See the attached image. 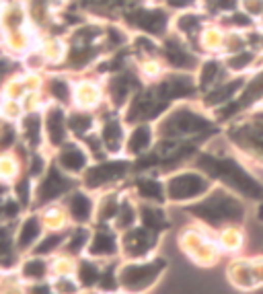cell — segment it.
Wrapping results in <instances>:
<instances>
[{
    "instance_id": "6da1fadb",
    "label": "cell",
    "mask_w": 263,
    "mask_h": 294,
    "mask_svg": "<svg viewBox=\"0 0 263 294\" xmlns=\"http://www.w3.org/2000/svg\"><path fill=\"white\" fill-rule=\"evenodd\" d=\"M199 165L210 171L212 175H218V177H224L226 181H230L237 189H241L243 193L251 195V198H259L263 193L261 185L251 177L247 175V171H243L235 161H220V159H212V157H201L199 159Z\"/></svg>"
},
{
    "instance_id": "7a4b0ae2",
    "label": "cell",
    "mask_w": 263,
    "mask_h": 294,
    "mask_svg": "<svg viewBox=\"0 0 263 294\" xmlns=\"http://www.w3.org/2000/svg\"><path fill=\"white\" fill-rule=\"evenodd\" d=\"M191 212L197 214L199 218L208 220V222H214V224H220L224 220L239 222L243 218V206L237 200L228 198V195H222V193H218V195H214V198H210V200L193 206Z\"/></svg>"
},
{
    "instance_id": "3957f363",
    "label": "cell",
    "mask_w": 263,
    "mask_h": 294,
    "mask_svg": "<svg viewBox=\"0 0 263 294\" xmlns=\"http://www.w3.org/2000/svg\"><path fill=\"white\" fill-rule=\"evenodd\" d=\"M208 189V181L195 173H183L169 181V198L171 200H187L195 198Z\"/></svg>"
},
{
    "instance_id": "277c9868",
    "label": "cell",
    "mask_w": 263,
    "mask_h": 294,
    "mask_svg": "<svg viewBox=\"0 0 263 294\" xmlns=\"http://www.w3.org/2000/svg\"><path fill=\"white\" fill-rule=\"evenodd\" d=\"M163 268H165L163 259H156L154 263H144V266H128L122 272V282H126V286L130 288H142L159 278Z\"/></svg>"
},
{
    "instance_id": "5b68a950",
    "label": "cell",
    "mask_w": 263,
    "mask_h": 294,
    "mask_svg": "<svg viewBox=\"0 0 263 294\" xmlns=\"http://www.w3.org/2000/svg\"><path fill=\"white\" fill-rule=\"evenodd\" d=\"M208 126H210L208 120H203L201 115H195V113L183 109V111H177V113L169 120V124H167V132H169V136H177V134L201 132V130H206Z\"/></svg>"
},
{
    "instance_id": "8992f818",
    "label": "cell",
    "mask_w": 263,
    "mask_h": 294,
    "mask_svg": "<svg viewBox=\"0 0 263 294\" xmlns=\"http://www.w3.org/2000/svg\"><path fill=\"white\" fill-rule=\"evenodd\" d=\"M128 21L150 33H161L167 27V15L163 11H138V13H132Z\"/></svg>"
},
{
    "instance_id": "52a82bcc",
    "label": "cell",
    "mask_w": 263,
    "mask_h": 294,
    "mask_svg": "<svg viewBox=\"0 0 263 294\" xmlns=\"http://www.w3.org/2000/svg\"><path fill=\"white\" fill-rule=\"evenodd\" d=\"M128 171V163L120 161V163H107V165H101V167H95L86 173V183L91 187H97L105 181H111V179H118L122 177L124 173Z\"/></svg>"
},
{
    "instance_id": "ba28073f",
    "label": "cell",
    "mask_w": 263,
    "mask_h": 294,
    "mask_svg": "<svg viewBox=\"0 0 263 294\" xmlns=\"http://www.w3.org/2000/svg\"><path fill=\"white\" fill-rule=\"evenodd\" d=\"M66 187H68V181L58 173V169H51L39 187V198H41V202H47L51 198H56V195H60Z\"/></svg>"
},
{
    "instance_id": "9c48e42d",
    "label": "cell",
    "mask_w": 263,
    "mask_h": 294,
    "mask_svg": "<svg viewBox=\"0 0 263 294\" xmlns=\"http://www.w3.org/2000/svg\"><path fill=\"white\" fill-rule=\"evenodd\" d=\"M154 241H156L154 232L144 230V228L134 230V232H130V234L126 237V245H128L130 255H142V253H146V251L152 247V245H154Z\"/></svg>"
},
{
    "instance_id": "30bf717a",
    "label": "cell",
    "mask_w": 263,
    "mask_h": 294,
    "mask_svg": "<svg viewBox=\"0 0 263 294\" xmlns=\"http://www.w3.org/2000/svg\"><path fill=\"white\" fill-rule=\"evenodd\" d=\"M159 93L163 101L173 99V97H187L193 93V84L189 78H171L159 86Z\"/></svg>"
},
{
    "instance_id": "8fae6325",
    "label": "cell",
    "mask_w": 263,
    "mask_h": 294,
    "mask_svg": "<svg viewBox=\"0 0 263 294\" xmlns=\"http://www.w3.org/2000/svg\"><path fill=\"white\" fill-rule=\"evenodd\" d=\"M165 54H167L169 62H171L173 66H177V68H187V66H191V64H193L191 54L185 50L183 45H179L177 41H169V43H167V47H165Z\"/></svg>"
},
{
    "instance_id": "7c38bea8",
    "label": "cell",
    "mask_w": 263,
    "mask_h": 294,
    "mask_svg": "<svg viewBox=\"0 0 263 294\" xmlns=\"http://www.w3.org/2000/svg\"><path fill=\"white\" fill-rule=\"evenodd\" d=\"M47 132H49L51 144H62V140H64V115H62L60 109L49 111V115H47Z\"/></svg>"
},
{
    "instance_id": "4fadbf2b",
    "label": "cell",
    "mask_w": 263,
    "mask_h": 294,
    "mask_svg": "<svg viewBox=\"0 0 263 294\" xmlns=\"http://www.w3.org/2000/svg\"><path fill=\"white\" fill-rule=\"evenodd\" d=\"M115 251V239L109 232H99L91 245V253L93 255H109Z\"/></svg>"
},
{
    "instance_id": "5bb4252c",
    "label": "cell",
    "mask_w": 263,
    "mask_h": 294,
    "mask_svg": "<svg viewBox=\"0 0 263 294\" xmlns=\"http://www.w3.org/2000/svg\"><path fill=\"white\" fill-rule=\"evenodd\" d=\"M241 84H243V80H235V82H228V84H224L222 89H218V91H214V93H210L208 95V105H218V103H224V101H230V97L241 89Z\"/></svg>"
},
{
    "instance_id": "9a60e30c",
    "label": "cell",
    "mask_w": 263,
    "mask_h": 294,
    "mask_svg": "<svg viewBox=\"0 0 263 294\" xmlns=\"http://www.w3.org/2000/svg\"><path fill=\"white\" fill-rule=\"evenodd\" d=\"M70 212L76 220H86L91 216V200L84 193H76L70 200Z\"/></svg>"
},
{
    "instance_id": "2e32d148",
    "label": "cell",
    "mask_w": 263,
    "mask_h": 294,
    "mask_svg": "<svg viewBox=\"0 0 263 294\" xmlns=\"http://www.w3.org/2000/svg\"><path fill=\"white\" fill-rule=\"evenodd\" d=\"M60 163H62V167H66L68 171H80V169L84 167L86 159H84V155H82L78 149H66V151L62 153V157H60Z\"/></svg>"
},
{
    "instance_id": "e0dca14e",
    "label": "cell",
    "mask_w": 263,
    "mask_h": 294,
    "mask_svg": "<svg viewBox=\"0 0 263 294\" xmlns=\"http://www.w3.org/2000/svg\"><path fill=\"white\" fill-rule=\"evenodd\" d=\"M138 189H140V193L144 195V198H148V200H163V195H165V191H163V185L159 183V181H154V179H140L138 181Z\"/></svg>"
},
{
    "instance_id": "ac0fdd59",
    "label": "cell",
    "mask_w": 263,
    "mask_h": 294,
    "mask_svg": "<svg viewBox=\"0 0 263 294\" xmlns=\"http://www.w3.org/2000/svg\"><path fill=\"white\" fill-rule=\"evenodd\" d=\"M103 140L109 151H118L122 144V126L118 122H109L103 130Z\"/></svg>"
},
{
    "instance_id": "d6986e66",
    "label": "cell",
    "mask_w": 263,
    "mask_h": 294,
    "mask_svg": "<svg viewBox=\"0 0 263 294\" xmlns=\"http://www.w3.org/2000/svg\"><path fill=\"white\" fill-rule=\"evenodd\" d=\"M148 144H150V130L146 126L134 130L132 138H130V153H142L148 149Z\"/></svg>"
},
{
    "instance_id": "ffe728a7",
    "label": "cell",
    "mask_w": 263,
    "mask_h": 294,
    "mask_svg": "<svg viewBox=\"0 0 263 294\" xmlns=\"http://www.w3.org/2000/svg\"><path fill=\"white\" fill-rule=\"evenodd\" d=\"M142 220L144 224L150 228V230H159L163 226H167V220H165V214L154 210V208H144L142 210Z\"/></svg>"
},
{
    "instance_id": "44dd1931",
    "label": "cell",
    "mask_w": 263,
    "mask_h": 294,
    "mask_svg": "<svg viewBox=\"0 0 263 294\" xmlns=\"http://www.w3.org/2000/svg\"><path fill=\"white\" fill-rule=\"evenodd\" d=\"M37 234H39V222H37V218H29V220L23 224V228H21L19 245H21V247H27V245L33 243V239H35Z\"/></svg>"
},
{
    "instance_id": "7402d4cb",
    "label": "cell",
    "mask_w": 263,
    "mask_h": 294,
    "mask_svg": "<svg viewBox=\"0 0 263 294\" xmlns=\"http://www.w3.org/2000/svg\"><path fill=\"white\" fill-rule=\"evenodd\" d=\"M39 117L37 115H29V117H25V132H27V138H29V142L33 144V146H37L39 144Z\"/></svg>"
},
{
    "instance_id": "603a6c76",
    "label": "cell",
    "mask_w": 263,
    "mask_h": 294,
    "mask_svg": "<svg viewBox=\"0 0 263 294\" xmlns=\"http://www.w3.org/2000/svg\"><path fill=\"white\" fill-rule=\"evenodd\" d=\"M128 82H130V80L124 78V76H120V78L113 80L111 95H113V101H115V103H122V101L126 99V95H128V91H130V84H128Z\"/></svg>"
},
{
    "instance_id": "cb8c5ba5",
    "label": "cell",
    "mask_w": 263,
    "mask_h": 294,
    "mask_svg": "<svg viewBox=\"0 0 263 294\" xmlns=\"http://www.w3.org/2000/svg\"><path fill=\"white\" fill-rule=\"evenodd\" d=\"M216 74H218V64H216V62H208V64H203L201 74H199V86H208L210 82L216 78Z\"/></svg>"
},
{
    "instance_id": "d4e9b609",
    "label": "cell",
    "mask_w": 263,
    "mask_h": 294,
    "mask_svg": "<svg viewBox=\"0 0 263 294\" xmlns=\"http://www.w3.org/2000/svg\"><path fill=\"white\" fill-rule=\"evenodd\" d=\"M97 278H99V272H97L95 266H91V263H82L80 266V280H82V284L91 286V284L97 282Z\"/></svg>"
},
{
    "instance_id": "484cf974",
    "label": "cell",
    "mask_w": 263,
    "mask_h": 294,
    "mask_svg": "<svg viewBox=\"0 0 263 294\" xmlns=\"http://www.w3.org/2000/svg\"><path fill=\"white\" fill-rule=\"evenodd\" d=\"M70 128L76 134H84L91 128V117H86V115H72L70 117Z\"/></svg>"
},
{
    "instance_id": "4316f807",
    "label": "cell",
    "mask_w": 263,
    "mask_h": 294,
    "mask_svg": "<svg viewBox=\"0 0 263 294\" xmlns=\"http://www.w3.org/2000/svg\"><path fill=\"white\" fill-rule=\"evenodd\" d=\"M60 241H62L60 234H51V237H47L45 241H41V245H39L35 251H37V253H49V251H54V249L58 247Z\"/></svg>"
},
{
    "instance_id": "83f0119b",
    "label": "cell",
    "mask_w": 263,
    "mask_h": 294,
    "mask_svg": "<svg viewBox=\"0 0 263 294\" xmlns=\"http://www.w3.org/2000/svg\"><path fill=\"white\" fill-rule=\"evenodd\" d=\"M93 56H95L93 50H72V54H70V62H72L74 66H82V64H86Z\"/></svg>"
},
{
    "instance_id": "f1b7e54d",
    "label": "cell",
    "mask_w": 263,
    "mask_h": 294,
    "mask_svg": "<svg viewBox=\"0 0 263 294\" xmlns=\"http://www.w3.org/2000/svg\"><path fill=\"white\" fill-rule=\"evenodd\" d=\"M251 60H253V54H251V52H241V54H237V56H232V58L228 60V66L235 68V70H241V68H245Z\"/></svg>"
},
{
    "instance_id": "f546056e",
    "label": "cell",
    "mask_w": 263,
    "mask_h": 294,
    "mask_svg": "<svg viewBox=\"0 0 263 294\" xmlns=\"http://www.w3.org/2000/svg\"><path fill=\"white\" fill-rule=\"evenodd\" d=\"M23 272H25V276H29V278H41L43 272H45V266H43V261L33 259V261H29V263H25Z\"/></svg>"
},
{
    "instance_id": "4dcf8cb0",
    "label": "cell",
    "mask_w": 263,
    "mask_h": 294,
    "mask_svg": "<svg viewBox=\"0 0 263 294\" xmlns=\"http://www.w3.org/2000/svg\"><path fill=\"white\" fill-rule=\"evenodd\" d=\"M134 222V208L126 202L122 208H120V220H118V224L122 226V228H126V226H130Z\"/></svg>"
},
{
    "instance_id": "1f68e13d",
    "label": "cell",
    "mask_w": 263,
    "mask_h": 294,
    "mask_svg": "<svg viewBox=\"0 0 263 294\" xmlns=\"http://www.w3.org/2000/svg\"><path fill=\"white\" fill-rule=\"evenodd\" d=\"M51 93H54V97H58L60 101H68V84L62 82V80H54L51 82Z\"/></svg>"
},
{
    "instance_id": "d6a6232c",
    "label": "cell",
    "mask_w": 263,
    "mask_h": 294,
    "mask_svg": "<svg viewBox=\"0 0 263 294\" xmlns=\"http://www.w3.org/2000/svg\"><path fill=\"white\" fill-rule=\"evenodd\" d=\"M261 93H263V74L257 76V78L249 84V91L245 93V101H247V99H253V97H259Z\"/></svg>"
},
{
    "instance_id": "836d02e7",
    "label": "cell",
    "mask_w": 263,
    "mask_h": 294,
    "mask_svg": "<svg viewBox=\"0 0 263 294\" xmlns=\"http://www.w3.org/2000/svg\"><path fill=\"white\" fill-rule=\"evenodd\" d=\"M86 239H89V232H86V230H76L74 237H72V241H70V251H72V253L80 251V247L86 243Z\"/></svg>"
},
{
    "instance_id": "e575fe53",
    "label": "cell",
    "mask_w": 263,
    "mask_h": 294,
    "mask_svg": "<svg viewBox=\"0 0 263 294\" xmlns=\"http://www.w3.org/2000/svg\"><path fill=\"white\" fill-rule=\"evenodd\" d=\"M197 25H199V17H195V15H187V17L179 19V29L181 31H191Z\"/></svg>"
},
{
    "instance_id": "d590c367",
    "label": "cell",
    "mask_w": 263,
    "mask_h": 294,
    "mask_svg": "<svg viewBox=\"0 0 263 294\" xmlns=\"http://www.w3.org/2000/svg\"><path fill=\"white\" fill-rule=\"evenodd\" d=\"M17 193H19V200H21L23 204H27V202H29V183H27V181H21V183L17 185Z\"/></svg>"
},
{
    "instance_id": "8d00e7d4",
    "label": "cell",
    "mask_w": 263,
    "mask_h": 294,
    "mask_svg": "<svg viewBox=\"0 0 263 294\" xmlns=\"http://www.w3.org/2000/svg\"><path fill=\"white\" fill-rule=\"evenodd\" d=\"M115 212H118V204H115L113 198H109L107 204H105V208H103V218H111V216H115Z\"/></svg>"
},
{
    "instance_id": "74e56055",
    "label": "cell",
    "mask_w": 263,
    "mask_h": 294,
    "mask_svg": "<svg viewBox=\"0 0 263 294\" xmlns=\"http://www.w3.org/2000/svg\"><path fill=\"white\" fill-rule=\"evenodd\" d=\"M13 140H15V134H13L11 128H7L5 134H3V138H0V146H3V149H7L9 144H13Z\"/></svg>"
},
{
    "instance_id": "f35d334b",
    "label": "cell",
    "mask_w": 263,
    "mask_h": 294,
    "mask_svg": "<svg viewBox=\"0 0 263 294\" xmlns=\"http://www.w3.org/2000/svg\"><path fill=\"white\" fill-rule=\"evenodd\" d=\"M95 33H97V29H82L78 35H80L82 41H91V39L95 37Z\"/></svg>"
},
{
    "instance_id": "ab89813d",
    "label": "cell",
    "mask_w": 263,
    "mask_h": 294,
    "mask_svg": "<svg viewBox=\"0 0 263 294\" xmlns=\"http://www.w3.org/2000/svg\"><path fill=\"white\" fill-rule=\"evenodd\" d=\"M218 7L224 9V11H230L237 7V0H218Z\"/></svg>"
},
{
    "instance_id": "60d3db41",
    "label": "cell",
    "mask_w": 263,
    "mask_h": 294,
    "mask_svg": "<svg viewBox=\"0 0 263 294\" xmlns=\"http://www.w3.org/2000/svg\"><path fill=\"white\" fill-rule=\"evenodd\" d=\"M17 212H19V206H17L15 202H9V204L5 206V214H7V216H15Z\"/></svg>"
},
{
    "instance_id": "b9f144b4",
    "label": "cell",
    "mask_w": 263,
    "mask_h": 294,
    "mask_svg": "<svg viewBox=\"0 0 263 294\" xmlns=\"http://www.w3.org/2000/svg\"><path fill=\"white\" fill-rule=\"evenodd\" d=\"M41 169H43V161H41L39 157H35V159H33V167H31V173H33V175H37Z\"/></svg>"
},
{
    "instance_id": "7bdbcfd3",
    "label": "cell",
    "mask_w": 263,
    "mask_h": 294,
    "mask_svg": "<svg viewBox=\"0 0 263 294\" xmlns=\"http://www.w3.org/2000/svg\"><path fill=\"white\" fill-rule=\"evenodd\" d=\"M191 3H193V0H169V5H171V7H177V9H179V7H189Z\"/></svg>"
},
{
    "instance_id": "ee69618b",
    "label": "cell",
    "mask_w": 263,
    "mask_h": 294,
    "mask_svg": "<svg viewBox=\"0 0 263 294\" xmlns=\"http://www.w3.org/2000/svg\"><path fill=\"white\" fill-rule=\"evenodd\" d=\"M113 286H115V284H113V276L107 274V276L103 278V288H113Z\"/></svg>"
},
{
    "instance_id": "f6af8a7d",
    "label": "cell",
    "mask_w": 263,
    "mask_h": 294,
    "mask_svg": "<svg viewBox=\"0 0 263 294\" xmlns=\"http://www.w3.org/2000/svg\"><path fill=\"white\" fill-rule=\"evenodd\" d=\"M235 23H237V25H249L251 21H249V17H245V15H235Z\"/></svg>"
},
{
    "instance_id": "bcb514c9",
    "label": "cell",
    "mask_w": 263,
    "mask_h": 294,
    "mask_svg": "<svg viewBox=\"0 0 263 294\" xmlns=\"http://www.w3.org/2000/svg\"><path fill=\"white\" fill-rule=\"evenodd\" d=\"M111 41H113V43H122V41H124L122 33H120V31H113V29H111Z\"/></svg>"
},
{
    "instance_id": "7dc6e473",
    "label": "cell",
    "mask_w": 263,
    "mask_h": 294,
    "mask_svg": "<svg viewBox=\"0 0 263 294\" xmlns=\"http://www.w3.org/2000/svg\"><path fill=\"white\" fill-rule=\"evenodd\" d=\"M103 5H126V3H130V0H101Z\"/></svg>"
},
{
    "instance_id": "c3c4849f",
    "label": "cell",
    "mask_w": 263,
    "mask_h": 294,
    "mask_svg": "<svg viewBox=\"0 0 263 294\" xmlns=\"http://www.w3.org/2000/svg\"><path fill=\"white\" fill-rule=\"evenodd\" d=\"M33 290H35V292H47L49 288H47V286H37V288H33Z\"/></svg>"
},
{
    "instance_id": "681fc988",
    "label": "cell",
    "mask_w": 263,
    "mask_h": 294,
    "mask_svg": "<svg viewBox=\"0 0 263 294\" xmlns=\"http://www.w3.org/2000/svg\"><path fill=\"white\" fill-rule=\"evenodd\" d=\"M60 288H62V290H74V286H70V284H62Z\"/></svg>"
},
{
    "instance_id": "f907efd6",
    "label": "cell",
    "mask_w": 263,
    "mask_h": 294,
    "mask_svg": "<svg viewBox=\"0 0 263 294\" xmlns=\"http://www.w3.org/2000/svg\"><path fill=\"white\" fill-rule=\"evenodd\" d=\"M3 239H7V234H5V230H3V228H0V241H3Z\"/></svg>"
},
{
    "instance_id": "816d5d0a",
    "label": "cell",
    "mask_w": 263,
    "mask_h": 294,
    "mask_svg": "<svg viewBox=\"0 0 263 294\" xmlns=\"http://www.w3.org/2000/svg\"><path fill=\"white\" fill-rule=\"evenodd\" d=\"M3 70H5V64H3V62H0V72H3Z\"/></svg>"
}]
</instances>
